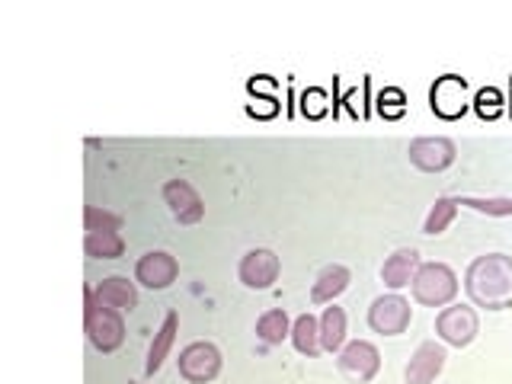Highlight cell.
I'll return each instance as SVG.
<instances>
[{
	"label": "cell",
	"mask_w": 512,
	"mask_h": 384,
	"mask_svg": "<svg viewBox=\"0 0 512 384\" xmlns=\"http://www.w3.org/2000/svg\"><path fill=\"white\" fill-rule=\"evenodd\" d=\"M464 292L474 308L512 311V256L484 253L464 272Z\"/></svg>",
	"instance_id": "cell-1"
},
{
	"label": "cell",
	"mask_w": 512,
	"mask_h": 384,
	"mask_svg": "<svg viewBox=\"0 0 512 384\" xmlns=\"http://www.w3.org/2000/svg\"><path fill=\"white\" fill-rule=\"evenodd\" d=\"M84 330H87V340L96 352H116L125 343V320L122 311L116 308H106V304L96 301L93 288H84Z\"/></svg>",
	"instance_id": "cell-2"
},
{
	"label": "cell",
	"mask_w": 512,
	"mask_h": 384,
	"mask_svg": "<svg viewBox=\"0 0 512 384\" xmlns=\"http://www.w3.org/2000/svg\"><path fill=\"white\" fill-rule=\"evenodd\" d=\"M413 301L423 308H448L458 298V276L448 263H423L413 279Z\"/></svg>",
	"instance_id": "cell-3"
},
{
	"label": "cell",
	"mask_w": 512,
	"mask_h": 384,
	"mask_svg": "<svg viewBox=\"0 0 512 384\" xmlns=\"http://www.w3.org/2000/svg\"><path fill=\"white\" fill-rule=\"evenodd\" d=\"M477 333H480V317L471 304H448L436 317V336L445 346L464 349L477 340Z\"/></svg>",
	"instance_id": "cell-4"
},
{
	"label": "cell",
	"mask_w": 512,
	"mask_h": 384,
	"mask_svg": "<svg viewBox=\"0 0 512 384\" xmlns=\"http://www.w3.org/2000/svg\"><path fill=\"white\" fill-rule=\"evenodd\" d=\"M410 324H413V308L400 292L378 295L372 301V308H368V327L381 336H400L410 330Z\"/></svg>",
	"instance_id": "cell-5"
},
{
	"label": "cell",
	"mask_w": 512,
	"mask_h": 384,
	"mask_svg": "<svg viewBox=\"0 0 512 384\" xmlns=\"http://www.w3.org/2000/svg\"><path fill=\"white\" fill-rule=\"evenodd\" d=\"M336 368L352 384H368L381 372V352L368 340H352L336 352Z\"/></svg>",
	"instance_id": "cell-6"
},
{
	"label": "cell",
	"mask_w": 512,
	"mask_h": 384,
	"mask_svg": "<svg viewBox=\"0 0 512 384\" xmlns=\"http://www.w3.org/2000/svg\"><path fill=\"white\" fill-rule=\"evenodd\" d=\"M407 157L416 170L423 173H445L448 167L458 160V148L452 138H442V135H423V138H413Z\"/></svg>",
	"instance_id": "cell-7"
},
{
	"label": "cell",
	"mask_w": 512,
	"mask_h": 384,
	"mask_svg": "<svg viewBox=\"0 0 512 384\" xmlns=\"http://www.w3.org/2000/svg\"><path fill=\"white\" fill-rule=\"evenodd\" d=\"M176 365H180V375L189 381V384H208L215 381L221 375V349L215 343H189L180 359H176Z\"/></svg>",
	"instance_id": "cell-8"
},
{
	"label": "cell",
	"mask_w": 512,
	"mask_h": 384,
	"mask_svg": "<svg viewBox=\"0 0 512 384\" xmlns=\"http://www.w3.org/2000/svg\"><path fill=\"white\" fill-rule=\"evenodd\" d=\"M279 269H282V263H279L276 250L253 247V250L244 253V260H240L237 276H240V282H244L247 288H253V292H266V288L276 285Z\"/></svg>",
	"instance_id": "cell-9"
},
{
	"label": "cell",
	"mask_w": 512,
	"mask_h": 384,
	"mask_svg": "<svg viewBox=\"0 0 512 384\" xmlns=\"http://www.w3.org/2000/svg\"><path fill=\"white\" fill-rule=\"evenodd\" d=\"M176 279H180V263L167 250H148L135 263V282L151 288V292H164Z\"/></svg>",
	"instance_id": "cell-10"
},
{
	"label": "cell",
	"mask_w": 512,
	"mask_h": 384,
	"mask_svg": "<svg viewBox=\"0 0 512 384\" xmlns=\"http://www.w3.org/2000/svg\"><path fill=\"white\" fill-rule=\"evenodd\" d=\"M445 359H448L445 343H436V340L420 343L404 368V381L407 384H436V378L445 368Z\"/></svg>",
	"instance_id": "cell-11"
},
{
	"label": "cell",
	"mask_w": 512,
	"mask_h": 384,
	"mask_svg": "<svg viewBox=\"0 0 512 384\" xmlns=\"http://www.w3.org/2000/svg\"><path fill=\"white\" fill-rule=\"evenodd\" d=\"M164 202L170 208V215L180 224H199L205 218V202L189 180H167Z\"/></svg>",
	"instance_id": "cell-12"
},
{
	"label": "cell",
	"mask_w": 512,
	"mask_h": 384,
	"mask_svg": "<svg viewBox=\"0 0 512 384\" xmlns=\"http://www.w3.org/2000/svg\"><path fill=\"white\" fill-rule=\"evenodd\" d=\"M429 100H432V112H436V116L458 119L471 103L468 100V84H464V77H458V74H445V77L436 80V84H432Z\"/></svg>",
	"instance_id": "cell-13"
},
{
	"label": "cell",
	"mask_w": 512,
	"mask_h": 384,
	"mask_svg": "<svg viewBox=\"0 0 512 384\" xmlns=\"http://www.w3.org/2000/svg\"><path fill=\"white\" fill-rule=\"evenodd\" d=\"M420 250L416 247H400L394 250L388 260H384L381 266V282L391 288V292H400V288L413 285L416 272H420Z\"/></svg>",
	"instance_id": "cell-14"
},
{
	"label": "cell",
	"mask_w": 512,
	"mask_h": 384,
	"mask_svg": "<svg viewBox=\"0 0 512 384\" xmlns=\"http://www.w3.org/2000/svg\"><path fill=\"white\" fill-rule=\"evenodd\" d=\"M176 333H180V314H176V311H167L164 324H160V330L154 333V340H151L148 362H144V372H148V375H157L160 368H164V362L170 359V352H173Z\"/></svg>",
	"instance_id": "cell-15"
},
{
	"label": "cell",
	"mask_w": 512,
	"mask_h": 384,
	"mask_svg": "<svg viewBox=\"0 0 512 384\" xmlns=\"http://www.w3.org/2000/svg\"><path fill=\"white\" fill-rule=\"evenodd\" d=\"M93 295L100 304H106V308H116V311H132L138 304V288L135 282H128V276H109L103 279L100 285L93 288Z\"/></svg>",
	"instance_id": "cell-16"
},
{
	"label": "cell",
	"mask_w": 512,
	"mask_h": 384,
	"mask_svg": "<svg viewBox=\"0 0 512 384\" xmlns=\"http://www.w3.org/2000/svg\"><path fill=\"white\" fill-rule=\"evenodd\" d=\"M352 282V272L340 263H330L320 269V276L314 279V288H311V301L314 304H333L340 298Z\"/></svg>",
	"instance_id": "cell-17"
},
{
	"label": "cell",
	"mask_w": 512,
	"mask_h": 384,
	"mask_svg": "<svg viewBox=\"0 0 512 384\" xmlns=\"http://www.w3.org/2000/svg\"><path fill=\"white\" fill-rule=\"evenodd\" d=\"M320 346L324 352H340L346 346V311L330 304L320 314Z\"/></svg>",
	"instance_id": "cell-18"
},
{
	"label": "cell",
	"mask_w": 512,
	"mask_h": 384,
	"mask_svg": "<svg viewBox=\"0 0 512 384\" xmlns=\"http://www.w3.org/2000/svg\"><path fill=\"white\" fill-rule=\"evenodd\" d=\"M292 343L301 356H308V359L320 356V352H324V346H320V317L301 314L292 324Z\"/></svg>",
	"instance_id": "cell-19"
},
{
	"label": "cell",
	"mask_w": 512,
	"mask_h": 384,
	"mask_svg": "<svg viewBox=\"0 0 512 384\" xmlns=\"http://www.w3.org/2000/svg\"><path fill=\"white\" fill-rule=\"evenodd\" d=\"M84 250L93 260H119L125 253V240L119 231H87Z\"/></svg>",
	"instance_id": "cell-20"
},
{
	"label": "cell",
	"mask_w": 512,
	"mask_h": 384,
	"mask_svg": "<svg viewBox=\"0 0 512 384\" xmlns=\"http://www.w3.org/2000/svg\"><path fill=\"white\" fill-rule=\"evenodd\" d=\"M256 336L266 343V346H279L285 336H292V320L282 308H269L260 320H256Z\"/></svg>",
	"instance_id": "cell-21"
},
{
	"label": "cell",
	"mask_w": 512,
	"mask_h": 384,
	"mask_svg": "<svg viewBox=\"0 0 512 384\" xmlns=\"http://www.w3.org/2000/svg\"><path fill=\"white\" fill-rule=\"evenodd\" d=\"M458 208H461L458 199H452V196H439L436 205L429 208L426 221H423V234H429V237L445 234L448 228H452V221L458 218Z\"/></svg>",
	"instance_id": "cell-22"
},
{
	"label": "cell",
	"mask_w": 512,
	"mask_h": 384,
	"mask_svg": "<svg viewBox=\"0 0 512 384\" xmlns=\"http://www.w3.org/2000/svg\"><path fill=\"white\" fill-rule=\"evenodd\" d=\"M458 205L474 208V212L490 215V218H509L512 215V199L509 196H487V199H480V196H461Z\"/></svg>",
	"instance_id": "cell-23"
},
{
	"label": "cell",
	"mask_w": 512,
	"mask_h": 384,
	"mask_svg": "<svg viewBox=\"0 0 512 384\" xmlns=\"http://www.w3.org/2000/svg\"><path fill=\"white\" fill-rule=\"evenodd\" d=\"M84 228L87 231H122V215L106 212V208H100V205H87Z\"/></svg>",
	"instance_id": "cell-24"
},
{
	"label": "cell",
	"mask_w": 512,
	"mask_h": 384,
	"mask_svg": "<svg viewBox=\"0 0 512 384\" xmlns=\"http://www.w3.org/2000/svg\"><path fill=\"white\" fill-rule=\"evenodd\" d=\"M496 109H500V93L480 90L477 93V112H480V116H496Z\"/></svg>",
	"instance_id": "cell-25"
}]
</instances>
